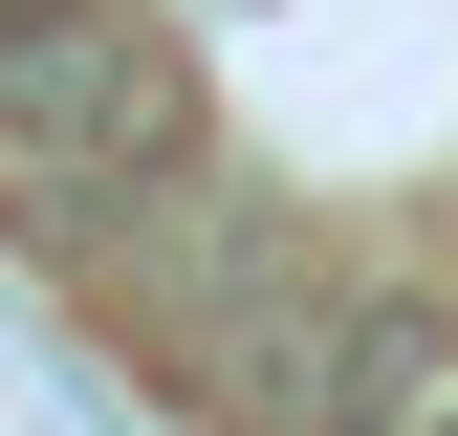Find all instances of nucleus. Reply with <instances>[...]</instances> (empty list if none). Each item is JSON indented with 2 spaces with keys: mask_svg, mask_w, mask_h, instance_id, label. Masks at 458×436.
<instances>
[{
  "mask_svg": "<svg viewBox=\"0 0 458 436\" xmlns=\"http://www.w3.org/2000/svg\"><path fill=\"white\" fill-rule=\"evenodd\" d=\"M197 153V44L153 0H0V218Z\"/></svg>",
  "mask_w": 458,
  "mask_h": 436,
  "instance_id": "f257e3e1",
  "label": "nucleus"
},
{
  "mask_svg": "<svg viewBox=\"0 0 458 436\" xmlns=\"http://www.w3.org/2000/svg\"><path fill=\"white\" fill-rule=\"evenodd\" d=\"M371 436H458V371H415V393H393V415H371Z\"/></svg>",
  "mask_w": 458,
  "mask_h": 436,
  "instance_id": "f03ea898",
  "label": "nucleus"
}]
</instances>
